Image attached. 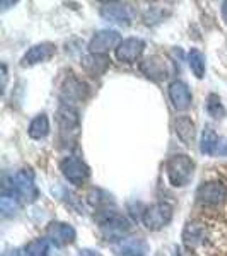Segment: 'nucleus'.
<instances>
[{
	"mask_svg": "<svg viewBox=\"0 0 227 256\" xmlns=\"http://www.w3.org/2000/svg\"><path fill=\"white\" fill-rule=\"evenodd\" d=\"M77 256H102L99 251H94V250H82Z\"/></svg>",
	"mask_w": 227,
	"mask_h": 256,
	"instance_id": "393cba45",
	"label": "nucleus"
},
{
	"mask_svg": "<svg viewBox=\"0 0 227 256\" xmlns=\"http://www.w3.org/2000/svg\"><path fill=\"white\" fill-rule=\"evenodd\" d=\"M101 18L111 24L130 26L132 19H134V12H132L130 6H126V4L111 2V4H104L101 7Z\"/></svg>",
	"mask_w": 227,
	"mask_h": 256,
	"instance_id": "6e6552de",
	"label": "nucleus"
},
{
	"mask_svg": "<svg viewBox=\"0 0 227 256\" xmlns=\"http://www.w3.org/2000/svg\"><path fill=\"white\" fill-rule=\"evenodd\" d=\"M50 134V120L46 114H38L30 125V137L34 140L46 138Z\"/></svg>",
	"mask_w": 227,
	"mask_h": 256,
	"instance_id": "412c9836",
	"label": "nucleus"
},
{
	"mask_svg": "<svg viewBox=\"0 0 227 256\" xmlns=\"http://www.w3.org/2000/svg\"><path fill=\"white\" fill-rule=\"evenodd\" d=\"M48 239L53 241L56 246H67L72 244L77 238V232L70 224H65V222H52L46 229Z\"/></svg>",
	"mask_w": 227,
	"mask_h": 256,
	"instance_id": "f8f14e48",
	"label": "nucleus"
},
{
	"mask_svg": "<svg viewBox=\"0 0 227 256\" xmlns=\"http://www.w3.org/2000/svg\"><path fill=\"white\" fill-rule=\"evenodd\" d=\"M55 52H56V46L53 43L34 44V46H31L26 52V55L22 56L20 65H22V67H32V65L43 64V62L52 58V56L55 55Z\"/></svg>",
	"mask_w": 227,
	"mask_h": 256,
	"instance_id": "9b49d317",
	"label": "nucleus"
},
{
	"mask_svg": "<svg viewBox=\"0 0 227 256\" xmlns=\"http://www.w3.org/2000/svg\"><path fill=\"white\" fill-rule=\"evenodd\" d=\"M12 193L20 200L32 204L38 200L40 192L34 183V172L31 169H20L12 178Z\"/></svg>",
	"mask_w": 227,
	"mask_h": 256,
	"instance_id": "7ed1b4c3",
	"label": "nucleus"
},
{
	"mask_svg": "<svg viewBox=\"0 0 227 256\" xmlns=\"http://www.w3.org/2000/svg\"><path fill=\"white\" fill-rule=\"evenodd\" d=\"M222 16H224V19L227 22V2H224V6H222Z\"/></svg>",
	"mask_w": 227,
	"mask_h": 256,
	"instance_id": "a878e982",
	"label": "nucleus"
},
{
	"mask_svg": "<svg viewBox=\"0 0 227 256\" xmlns=\"http://www.w3.org/2000/svg\"><path fill=\"white\" fill-rule=\"evenodd\" d=\"M58 125H60V135L62 140L65 144L77 140L80 134V122H79V113L74 106L68 104H62V108L58 110Z\"/></svg>",
	"mask_w": 227,
	"mask_h": 256,
	"instance_id": "20e7f679",
	"label": "nucleus"
},
{
	"mask_svg": "<svg viewBox=\"0 0 227 256\" xmlns=\"http://www.w3.org/2000/svg\"><path fill=\"white\" fill-rule=\"evenodd\" d=\"M188 65L192 68V72L195 74L196 79H204L205 77V70H207V64H205V55L200 50L193 48L188 53Z\"/></svg>",
	"mask_w": 227,
	"mask_h": 256,
	"instance_id": "4be33fe9",
	"label": "nucleus"
},
{
	"mask_svg": "<svg viewBox=\"0 0 227 256\" xmlns=\"http://www.w3.org/2000/svg\"><path fill=\"white\" fill-rule=\"evenodd\" d=\"M19 200L14 193H4L0 196V212L4 217H12L19 212Z\"/></svg>",
	"mask_w": 227,
	"mask_h": 256,
	"instance_id": "5701e85b",
	"label": "nucleus"
},
{
	"mask_svg": "<svg viewBox=\"0 0 227 256\" xmlns=\"http://www.w3.org/2000/svg\"><path fill=\"white\" fill-rule=\"evenodd\" d=\"M195 171V162L192 158L184 154H176L168 159L166 162V172L169 178V183L174 188H183L190 183Z\"/></svg>",
	"mask_w": 227,
	"mask_h": 256,
	"instance_id": "f257e3e1",
	"label": "nucleus"
},
{
	"mask_svg": "<svg viewBox=\"0 0 227 256\" xmlns=\"http://www.w3.org/2000/svg\"><path fill=\"white\" fill-rule=\"evenodd\" d=\"M140 68H142V72L152 80H164L169 77L168 60L162 58V56H159V55H154V56H148V58H146L142 62V65H140Z\"/></svg>",
	"mask_w": 227,
	"mask_h": 256,
	"instance_id": "4468645a",
	"label": "nucleus"
},
{
	"mask_svg": "<svg viewBox=\"0 0 227 256\" xmlns=\"http://www.w3.org/2000/svg\"><path fill=\"white\" fill-rule=\"evenodd\" d=\"M144 50H146V43L140 38H126L120 43V46L114 52H116V58L122 64H135L144 53Z\"/></svg>",
	"mask_w": 227,
	"mask_h": 256,
	"instance_id": "1a4fd4ad",
	"label": "nucleus"
},
{
	"mask_svg": "<svg viewBox=\"0 0 227 256\" xmlns=\"http://www.w3.org/2000/svg\"><path fill=\"white\" fill-rule=\"evenodd\" d=\"M120 43H122V36L116 31H111V30L99 31L90 40L89 52L94 53V55H106L111 50H116L120 46Z\"/></svg>",
	"mask_w": 227,
	"mask_h": 256,
	"instance_id": "0eeeda50",
	"label": "nucleus"
},
{
	"mask_svg": "<svg viewBox=\"0 0 227 256\" xmlns=\"http://www.w3.org/2000/svg\"><path fill=\"white\" fill-rule=\"evenodd\" d=\"M220 137L212 130L210 126H207L202 134V140H200V152L205 156H216L217 152V146Z\"/></svg>",
	"mask_w": 227,
	"mask_h": 256,
	"instance_id": "aec40b11",
	"label": "nucleus"
},
{
	"mask_svg": "<svg viewBox=\"0 0 227 256\" xmlns=\"http://www.w3.org/2000/svg\"><path fill=\"white\" fill-rule=\"evenodd\" d=\"M174 126H176V134H178V137L181 138V142L188 147L192 146L193 140H195V123L188 116H181L176 120Z\"/></svg>",
	"mask_w": 227,
	"mask_h": 256,
	"instance_id": "6ab92c4d",
	"label": "nucleus"
},
{
	"mask_svg": "<svg viewBox=\"0 0 227 256\" xmlns=\"http://www.w3.org/2000/svg\"><path fill=\"white\" fill-rule=\"evenodd\" d=\"M110 62L111 60L106 55H94V53H90V55L82 58V67L92 77H101L108 72Z\"/></svg>",
	"mask_w": 227,
	"mask_h": 256,
	"instance_id": "dca6fc26",
	"label": "nucleus"
},
{
	"mask_svg": "<svg viewBox=\"0 0 227 256\" xmlns=\"http://www.w3.org/2000/svg\"><path fill=\"white\" fill-rule=\"evenodd\" d=\"M227 188L218 181H212V183H205L196 190V198L200 204L204 205H218L226 200Z\"/></svg>",
	"mask_w": 227,
	"mask_h": 256,
	"instance_id": "9d476101",
	"label": "nucleus"
},
{
	"mask_svg": "<svg viewBox=\"0 0 227 256\" xmlns=\"http://www.w3.org/2000/svg\"><path fill=\"white\" fill-rule=\"evenodd\" d=\"M28 256H55L56 254V244L50 239H34L26 246Z\"/></svg>",
	"mask_w": 227,
	"mask_h": 256,
	"instance_id": "a211bd4d",
	"label": "nucleus"
},
{
	"mask_svg": "<svg viewBox=\"0 0 227 256\" xmlns=\"http://www.w3.org/2000/svg\"><path fill=\"white\" fill-rule=\"evenodd\" d=\"M174 256H181L180 254V250H174Z\"/></svg>",
	"mask_w": 227,
	"mask_h": 256,
	"instance_id": "bb28decb",
	"label": "nucleus"
},
{
	"mask_svg": "<svg viewBox=\"0 0 227 256\" xmlns=\"http://www.w3.org/2000/svg\"><path fill=\"white\" fill-rule=\"evenodd\" d=\"M172 207L169 204L159 202L147 207L142 214V222L148 230H160L172 220Z\"/></svg>",
	"mask_w": 227,
	"mask_h": 256,
	"instance_id": "39448f33",
	"label": "nucleus"
},
{
	"mask_svg": "<svg viewBox=\"0 0 227 256\" xmlns=\"http://www.w3.org/2000/svg\"><path fill=\"white\" fill-rule=\"evenodd\" d=\"M60 169L64 172L65 180L68 183H72L74 186H82L90 176L89 166L80 158H76V156H70V158H65L62 160Z\"/></svg>",
	"mask_w": 227,
	"mask_h": 256,
	"instance_id": "423d86ee",
	"label": "nucleus"
},
{
	"mask_svg": "<svg viewBox=\"0 0 227 256\" xmlns=\"http://www.w3.org/2000/svg\"><path fill=\"white\" fill-rule=\"evenodd\" d=\"M116 256H147L148 244L144 238H126L113 248Z\"/></svg>",
	"mask_w": 227,
	"mask_h": 256,
	"instance_id": "ddd939ff",
	"label": "nucleus"
},
{
	"mask_svg": "<svg viewBox=\"0 0 227 256\" xmlns=\"http://www.w3.org/2000/svg\"><path fill=\"white\" fill-rule=\"evenodd\" d=\"M183 241L186 248L195 250L200 244L205 242V226L198 224V222H190L183 230Z\"/></svg>",
	"mask_w": 227,
	"mask_h": 256,
	"instance_id": "f3484780",
	"label": "nucleus"
},
{
	"mask_svg": "<svg viewBox=\"0 0 227 256\" xmlns=\"http://www.w3.org/2000/svg\"><path fill=\"white\" fill-rule=\"evenodd\" d=\"M169 98H171V102L178 111H186L190 106H192L193 96L192 90L183 80H174L169 86Z\"/></svg>",
	"mask_w": 227,
	"mask_h": 256,
	"instance_id": "2eb2a0df",
	"label": "nucleus"
},
{
	"mask_svg": "<svg viewBox=\"0 0 227 256\" xmlns=\"http://www.w3.org/2000/svg\"><path fill=\"white\" fill-rule=\"evenodd\" d=\"M207 113H208V116H212L216 120H220L226 116L224 104H222L220 98L216 96V94H210L207 99Z\"/></svg>",
	"mask_w": 227,
	"mask_h": 256,
	"instance_id": "b1692460",
	"label": "nucleus"
},
{
	"mask_svg": "<svg viewBox=\"0 0 227 256\" xmlns=\"http://www.w3.org/2000/svg\"><path fill=\"white\" fill-rule=\"evenodd\" d=\"M98 222L102 236L108 241H123V239H126V234H130L132 230V222L116 212H106L104 216L98 218Z\"/></svg>",
	"mask_w": 227,
	"mask_h": 256,
	"instance_id": "f03ea898",
	"label": "nucleus"
}]
</instances>
